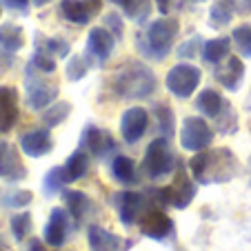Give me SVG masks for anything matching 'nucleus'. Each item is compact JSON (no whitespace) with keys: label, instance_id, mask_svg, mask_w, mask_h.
<instances>
[{"label":"nucleus","instance_id":"7ed1b4c3","mask_svg":"<svg viewBox=\"0 0 251 251\" xmlns=\"http://www.w3.org/2000/svg\"><path fill=\"white\" fill-rule=\"evenodd\" d=\"M180 31V23L178 18H158L147 27L145 33L136 36V47L149 60H165L169 51L174 49V43Z\"/></svg>","mask_w":251,"mask_h":251},{"label":"nucleus","instance_id":"a19ab883","mask_svg":"<svg viewBox=\"0 0 251 251\" xmlns=\"http://www.w3.org/2000/svg\"><path fill=\"white\" fill-rule=\"evenodd\" d=\"M0 2L11 11H20V14H27L29 11V0H0Z\"/></svg>","mask_w":251,"mask_h":251},{"label":"nucleus","instance_id":"58836bf2","mask_svg":"<svg viewBox=\"0 0 251 251\" xmlns=\"http://www.w3.org/2000/svg\"><path fill=\"white\" fill-rule=\"evenodd\" d=\"M202 47H204V40L200 38L198 33H196L194 38H189L187 43H182V45H178V56L180 58H196L198 53H202Z\"/></svg>","mask_w":251,"mask_h":251},{"label":"nucleus","instance_id":"f704fd0d","mask_svg":"<svg viewBox=\"0 0 251 251\" xmlns=\"http://www.w3.org/2000/svg\"><path fill=\"white\" fill-rule=\"evenodd\" d=\"M31 200H33L31 191L18 189V191H9V194H5L2 198H0V202L5 204V207H11V209H23V207H27Z\"/></svg>","mask_w":251,"mask_h":251},{"label":"nucleus","instance_id":"f8f14e48","mask_svg":"<svg viewBox=\"0 0 251 251\" xmlns=\"http://www.w3.org/2000/svg\"><path fill=\"white\" fill-rule=\"evenodd\" d=\"M87 240H89L91 251H129L133 242L107 231L100 225H89L87 229Z\"/></svg>","mask_w":251,"mask_h":251},{"label":"nucleus","instance_id":"ddd939ff","mask_svg":"<svg viewBox=\"0 0 251 251\" xmlns=\"http://www.w3.org/2000/svg\"><path fill=\"white\" fill-rule=\"evenodd\" d=\"M114 45H116V36L109 31L107 27H94L87 36V51L89 56H94L98 60V65L107 62L114 53Z\"/></svg>","mask_w":251,"mask_h":251},{"label":"nucleus","instance_id":"473e14b6","mask_svg":"<svg viewBox=\"0 0 251 251\" xmlns=\"http://www.w3.org/2000/svg\"><path fill=\"white\" fill-rule=\"evenodd\" d=\"M67 185L65 180V174H62V167H53V169L47 171V176H45V194L51 196V194H58V191H62V187Z\"/></svg>","mask_w":251,"mask_h":251},{"label":"nucleus","instance_id":"6e6552de","mask_svg":"<svg viewBox=\"0 0 251 251\" xmlns=\"http://www.w3.org/2000/svg\"><path fill=\"white\" fill-rule=\"evenodd\" d=\"M138 229L142 236L151 238V240H165L174 231V220L162 211V207H151L147 211H142Z\"/></svg>","mask_w":251,"mask_h":251},{"label":"nucleus","instance_id":"423d86ee","mask_svg":"<svg viewBox=\"0 0 251 251\" xmlns=\"http://www.w3.org/2000/svg\"><path fill=\"white\" fill-rule=\"evenodd\" d=\"M213 142V131L211 127L207 125V120L202 118H189L182 120V127H180V145L182 149L187 151H204Z\"/></svg>","mask_w":251,"mask_h":251},{"label":"nucleus","instance_id":"79ce46f5","mask_svg":"<svg viewBox=\"0 0 251 251\" xmlns=\"http://www.w3.org/2000/svg\"><path fill=\"white\" fill-rule=\"evenodd\" d=\"M11 62H14V60H11V53H9V51H5V47L0 45V71L7 69V67H9Z\"/></svg>","mask_w":251,"mask_h":251},{"label":"nucleus","instance_id":"c85d7f7f","mask_svg":"<svg viewBox=\"0 0 251 251\" xmlns=\"http://www.w3.org/2000/svg\"><path fill=\"white\" fill-rule=\"evenodd\" d=\"M153 116L158 120V133L162 138H171L176 131V118H174V111L169 109V104L160 102L153 107Z\"/></svg>","mask_w":251,"mask_h":251},{"label":"nucleus","instance_id":"a211bd4d","mask_svg":"<svg viewBox=\"0 0 251 251\" xmlns=\"http://www.w3.org/2000/svg\"><path fill=\"white\" fill-rule=\"evenodd\" d=\"M216 80L223 87H227L229 91H238L242 78H245V65L238 56H229L225 62L216 65V71H213Z\"/></svg>","mask_w":251,"mask_h":251},{"label":"nucleus","instance_id":"4468645a","mask_svg":"<svg viewBox=\"0 0 251 251\" xmlns=\"http://www.w3.org/2000/svg\"><path fill=\"white\" fill-rule=\"evenodd\" d=\"M0 178H5L9 182H18L27 178V169H25L18 151L5 140H0Z\"/></svg>","mask_w":251,"mask_h":251},{"label":"nucleus","instance_id":"e433bc0d","mask_svg":"<svg viewBox=\"0 0 251 251\" xmlns=\"http://www.w3.org/2000/svg\"><path fill=\"white\" fill-rule=\"evenodd\" d=\"M29 65H31L33 69H38L40 74H53V71H56V58L45 53V51H40V49H36V53L31 56V62H29Z\"/></svg>","mask_w":251,"mask_h":251},{"label":"nucleus","instance_id":"ea45409f","mask_svg":"<svg viewBox=\"0 0 251 251\" xmlns=\"http://www.w3.org/2000/svg\"><path fill=\"white\" fill-rule=\"evenodd\" d=\"M104 27H107L111 33H114V36H116V40H118V38H123V31H125V27H123V18H120L118 14H114V11H111V14H107V16H104Z\"/></svg>","mask_w":251,"mask_h":251},{"label":"nucleus","instance_id":"b1692460","mask_svg":"<svg viewBox=\"0 0 251 251\" xmlns=\"http://www.w3.org/2000/svg\"><path fill=\"white\" fill-rule=\"evenodd\" d=\"M229 49H231V40L229 38H213L207 40L202 47V60L207 65H220L223 60L229 58Z\"/></svg>","mask_w":251,"mask_h":251},{"label":"nucleus","instance_id":"0eeeda50","mask_svg":"<svg viewBox=\"0 0 251 251\" xmlns=\"http://www.w3.org/2000/svg\"><path fill=\"white\" fill-rule=\"evenodd\" d=\"M31 67V65H29ZM33 69V67H31ZM36 71V78H33V74L27 69V80H25V85H27V104H29V109L33 111H40L45 109V107H49V104L56 100L58 96V87L51 85V82H47L45 78H40L38 69H33Z\"/></svg>","mask_w":251,"mask_h":251},{"label":"nucleus","instance_id":"bb28decb","mask_svg":"<svg viewBox=\"0 0 251 251\" xmlns=\"http://www.w3.org/2000/svg\"><path fill=\"white\" fill-rule=\"evenodd\" d=\"M0 45L9 53L20 51V49L25 47L23 29L16 27V25H2V27H0Z\"/></svg>","mask_w":251,"mask_h":251},{"label":"nucleus","instance_id":"dca6fc26","mask_svg":"<svg viewBox=\"0 0 251 251\" xmlns=\"http://www.w3.org/2000/svg\"><path fill=\"white\" fill-rule=\"evenodd\" d=\"M191 174H187L182 162L178 160V178L171 185V207L176 209H187L191 204V200L196 198V182L189 178Z\"/></svg>","mask_w":251,"mask_h":251},{"label":"nucleus","instance_id":"412c9836","mask_svg":"<svg viewBox=\"0 0 251 251\" xmlns=\"http://www.w3.org/2000/svg\"><path fill=\"white\" fill-rule=\"evenodd\" d=\"M196 107H198V111L202 116L216 120L220 114H223L225 107H227V100H225L216 89H202L198 94V98H196Z\"/></svg>","mask_w":251,"mask_h":251},{"label":"nucleus","instance_id":"9b49d317","mask_svg":"<svg viewBox=\"0 0 251 251\" xmlns=\"http://www.w3.org/2000/svg\"><path fill=\"white\" fill-rule=\"evenodd\" d=\"M149 127V114L142 107H131L120 118V133L127 145H136Z\"/></svg>","mask_w":251,"mask_h":251},{"label":"nucleus","instance_id":"c9c22d12","mask_svg":"<svg viewBox=\"0 0 251 251\" xmlns=\"http://www.w3.org/2000/svg\"><path fill=\"white\" fill-rule=\"evenodd\" d=\"M231 38H233V43L238 45L242 56L251 58V25H240V27H236L231 33Z\"/></svg>","mask_w":251,"mask_h":251},{"label":"nucleus","instance_id":"a18cd8bd","mask_svg":"<svg viewBox=\"0 0 251 251\" xmlns=\"http://www.w3.org/2000/svg\"><path fill=\"white\" fill-rule=\"evenodd\" d=\"M31 2H33V5H36V7H45V5H47V2H49V0H31Z\"/></svg>","mask_w":251,"mask_h":251},{"label":"nucleus","instance_id":"f257e3e1","mask_svg":"<svg viewBox=\"0 0 251 251\" xmlns=\"http://www.w3.org/2000/svg\"><path fill=\"white\" fill-rule=\"evenodd\" d=\"M240 165L231 149H213V151H196L189 160V174L200 185H218L236 178Z\"/></svg>","mask_w":251,"mask_h":251},{"label":"nucleus","instance_id":"a878e982","mask_svg":"<svg viewBox=\"0 0 251 251\" xmlns=\"http://www.w3.org/2000/svg\"><path fill=\"white\" fill-rule=\"evenodd\" d=\"M120 7H123L125 16L131 18L133 23H147L149 14H151V2L149 0H116Z\"/></svg>","mask_w":251,"mask_h":251},{"label":"nucleus","instance_id":"37998d69","mask_svg":"<svg viewBox=\"0 0 251 251\" xmlns=\"http://www.w3.org/2000/svg\"><path fill=\"white\" fill-rule=\"evenodd\" d=\"M156 5H158V9H160V14L167 16L171 11V7H174V0H156Z\"/></svg>","mask_w":251,"mask_h":251},{"label":"nucleus","instance_id":"393cba45","mask_svg":"<svg viewBox=\"0 0 251 251\" xmlns=\"http://www.w3.org/2000/svg\"><path fill=\"white\" fill-rule=\"evenodd\" d=\"M111 176L114 180H118L120 185H136L138 182V171L131 158L127 156H116L111 162Z\"/></svg>","mask_w":251,"mask_h":251},{"label":"nucleus","instance_id":"de8ad7c7","mask_svg":"<svg viewBox=\"0 0 251 251\" xmlns=\"http://www.w3.org/2000/svg\"><path fill=\"white\" fill-rule=\"evenodd\" d=\"M0 251H2V240H0Z\"/></svg>","mask_w":251,"mask_h":251},{"label":"nucleus","instance_id":"cd10ccee","mask_svg":"<svg viewBox=\"0 0 251 251\" xmlns=\"http://www.w3.org/2000/svg\"><path fill=\"white\" fill-rule=\"evenodd\" d=\"M233 0H218V2H213L211 11H209V25L216 29L220 27H227L231 23V16H233Z\"/></svg>","mask_w":251,"mask_h":251},{"label":"nucleus","instance_id":"9d476101","mask_svg":"<svg viewBox=\"0 0 251 251\" xmlns=\"http://www.w3.org/2000/svg\"><path fill=\"white\" fill-rule=\"evenodd\" d=\"M80 149H85L87 153H91L96 158H104L107 153H111L116 149V142L109 131H104L96 125H87L80 136Z\"/></svg>","mask_w":251,"mask_h":251},{"label":"nucleus","instance_id":"72a5a7b5","mask_svg":"<svg viewBox=\"0 0 251 251\" xmlns=\"http://www.w3.org/2000/svg\"><path fill=\"white\" fill-rule=\"evenodd\" d=\"M89 67H91V65H89V62H87L82 56H71V60L67 62V78H69L71 82L82 80V78L87 76Z\"/></svg>","mask_w":251,"mask_h":251},{"label":"nucleus","instance_id":"20e7f679","mask_svg":"<svg viewBox=\"0 0 251 251\" xmlns=\"http://www.w3.org/2000/svg\"><path fill=\"white\" fill-rule=\"evenodd\" d=\"M176 167H178V160L169 147V138H156L145 151L142 171L149 178H162V176H169Z\"/></svg>","mask_w":251,"mask_h":251},{"label":"nucleus","instance_id":"6ab92c4d","mask_svg":"<svg viewBox=\"0 0 251 251\" xmlns=\"http://www.w3.org/2000/svg\"><path fill=\"white\" fill-rule=\"evenodd\" d=\"M67 236H69V211L53 209L47 220V227H45V240H47L49 247L58 249L67 242Z\"/></svg>","mask_w":251,"mask_h":251},{"label":"nucleus","instance_id":"5701e85b","mask_svg":"<svg viewBox=\"0 0 251 251\" xmlns=\"http://www.w3.org/2000/svg\"><path fill=\"white\" fill-rule=\"evenodd\" d=\"M62 198H65V204H67L69 216L76 220V223H82V218L91 211V200H89V196L82 194V191L69 189V191L62 194Z\"/></svg>","mask_w":251,"mask_h":251},{"label":"nucleus","instance_id":"c756f323","mask_svg":"<svg viewBox=\"0 0 251 251\" xmlns=\"http://www.w3.org/2000/svg\"><path fill=\"white\" fill-rule=\"evenodd\" d=\"M36 49L49 53L53 58H67L69 56V43L60 38H43V36H36Z\"/></svg>","mask_w":251,"mask_h":251},{"label":"nucleus","instance_id":"c03bdc74","mask_svg":"<svg viewBox=\"0 0 251 251\" xmlns=\"http://www.w3.org/2000/svg\"><path fill=\"white\" fill-rule=\"evenodd\" d=\"M27 251H47V249H45V245H43V242H40V240H38V238H33V240H31V242H29Z\"/></svg>","mask_w":251,"mask_h":251},{"label":"nucleus","instance_id":"4be33fe9","mask_svg":"<svg viewBox=\"0 0 251 251\" xmlns=\"http://www.w3.org/2000/svg\"><path fill=\"white\" fill-rule=\"evenodd\" d=\"M87 169H89V153L85 149H76V151L67 158L65 165H62V174H65L67 182L80 180L82 176L87 174Z\"/></svg>","mask_w":251,"mask_h":251},{"label":"nucleus","instance_id":"7c9ffc66","mask_svg":"<svg viewBox=\"0 0 251 251\" xmlns=\"http://www.w3.org/2000/svg\"><path fill=\"white\" fill-rule=\"evenodd\" d=\"M71 114V104L69 102H51L49 104V109L43 114V123L47 127H58L60 123H65L67 116Z\"/></svg>","mask_w":251,"mask_h":251},{"label":"nucleus","instance_id":"2f4dec72","mask_svg":"<svg viewBox=\"0 0 251 251\" xmlns=\"http://www.w3.org/2000/svg\"><path fill=\"white\" fill-rule=\"evenodd\" d=\"M11 233L18 242H23L25 238L31 233V213L29 211H20L11 218Z\"/></svg>","mask_w":251,"mask_h":251},{"label":"nucleus","instance_id":"39448f33","mask_svg":"<svg viewBox=\"0 0 251 251\" xmlns=\"http://www.w3.org/2000/svg\"><path fill=\"white\" fill-rule=\"evenodd\" d=\"M202 71L196 65H187V62H178L176 67H171L169 74L165 78V85L176 98H189L194 96V91L198 89Z\"/></svg>","mask_w":251,"mask_h":251},{"label":"nucleus","instance_id":"4c0bfd02","mask_svg":"<svg viewBox=\"0 0 251 251\" xmlns=\"http://www.w3.org/2000/svg\"><path fill=\"white\" fill-rule=\"evenodd\" d=\"M216 123H218V131H223V133H233L238 129V116H236V111L229 107V102L223 109V114L216 118Z\"/></svg>","mask_w":251,"mask_h":251},{"label":"nucleus","instance_id":"2eb2a0df","mask_svg":"<svg viewBox=\"0 0 251 251\" xmlns=\"http://www.w3.org/2000/svg\"><path fill=\"white\" fill-rule=\"evenodd\" d=\"M145 207V194L140 191H120L116 196V209H118V218L123 225H133L142 216Z\"/></svg>","mask_w":251,"mask_h":251},{"label":"nucleus","instance_id":"1a4fd4ad","mask_svg":"<svg viewBox=\"0 0 251 251\" xmlns=\"http://www.w3.org/2000/svg\"><path fill=\"white\" fill-rule=\"evenodd\" d=\"M102 11V0H62L60 14L74 25H89Z\"/></svg>","mask_w":251,"mask_h":251},{"label":"nucleus","instance_id":"49530a36","mask_svg":"<svg viewBox=\"0 0 251 251\" xmlns=\"http://www.w3.org/2000/svg\"><path fill=\"white\" fill-rule=\"evenodd\" d=\"M187 2H202V0H182V7H187Z\"/></svg>","mask_w":251,"mask_h":251},{"label":"nucleus","instance_id":"f3484780","mask_svg":"<svg viewBox=\"0 0 251 251\" xmlns=\"http://www.w3.org/2000/svg\"><path fill=\"white\" fill-rule=\"evenodd\" d=\"M18 123V91L0 87V133H9Z\"/></svg>","mask_w":251,"mask_h":251},{"label":"nucleus","instance_id":"aec40b11","mask_svg":"<svg viewBox=\"0 0 251 251\" xmlns=\"http://www.w3.org/2000/svg\"><path fill=\"white\" fill-rule=\"evenodd\" d=\"M20 149L31 158L47 156V153L53 149L51 133H49L47 129H33V131H27L23 138H20Z\"/></svg>","mask_w":251,"mask_h":251},{"label":"nucleus","instance_id":"f03ea898","mask_svg":"<svg viewBox=\"0 0 251 251\" xmlns=\"http://www.w3.org/2000/svg\"><path fill=\"white\" fill-rule=\"evenodd\" d=\"M156 74L138 60H127L114 76L116 96L125 100H145L156 91Z\"/></svg>","mask_w":251,"mask_h":251}]
</instances>
